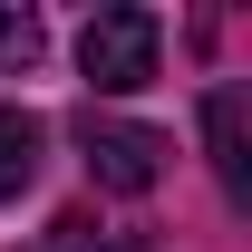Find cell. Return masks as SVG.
<instances>
[{
    "instance_id": "obj_4",
    "label": "cell",
    "mask_w": 252,
    "mask_h": 252,
    "mask_svg": "<svg viewBox=\"0 0 252 252\" xmlns=\"http://www.w3.org/2000/svg\"><path fill=\"white\" fill-rule=\"evenodd\" d=\"M39 146H49V126L30 107H0V204H20L39 185Z\"/></svg>"
},
{
    "instance_id": "obj_5",
    "label": "cell",
    "mask_w": 252,
    "mask_h": 252,
    "mask_svg": "<svg viewBox=\"0 0 252 252\" xmlns=\"http://www.w3.org/2000/svg\"><path fill=\"white\" fill-rule=\"evenodd\" d=\"M39 49H49V30H39V10H20V0H0V78H30Z\"/></svg>"
},
{
    "instance_id": "obj_2",
    "label": "cell",
    "mask_w": 252,
    "mask_h": 252,
    "mask_svg": "<svg viewBox=\"0 0 252 252\" xmlns=\"http://www.w3.org/2000/svg\"><path fill=\"white\" fill-rule=\"evenodd\" d=\"M78 156H88V175H97L107 194H156V175H165V136L88 107V117H78Z\"/></svg>"
},
{
    "instance_id": "obj_3",
    "label": "cell",
    "mask_w": 252,
    "mask_h": 252,
    "mask_svg": "<svg viewBox=\"0 0 252 252\" xmlns=\"http://www.w3.org/2000/svg\"><path fill=\"white\" fill-rule=\"evenodd\" d=\"M204 146H214V175H223V194H233V204H252V156H243V97H233V88H214V97H204Z\"/></svg>"
},
{
    "instance_id": "obj_1",
    "label": "cell",
    "mask_w": 252,
    "mask_h": 252,
    "mask_svg": "<svg viewBox=\"0 0 252 252\" xmlns=\"http://www.w3.org/2000/svg\"><path fill=\"white\" fill-rule=\"evenodd\" d=\"M156 59H165L156 10H97L88 30H78V68H88L97 97H136V88H156Z\"/></svg>"
}]
</instances>
